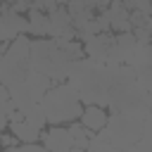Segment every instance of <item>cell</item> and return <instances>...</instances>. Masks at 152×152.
I'll list each match as a JSON object with an SVG mask.
<instances>
[{"mask_svg": "<svg viewBox=\"0 0 152 152\" xmlns=\"http://www.w3.org/2000/svg\"><path fill=\"white\" fill-rule=\"evenodd\" d=\"M38 102H40V107L45 112V121L50 126H55V124H69V121L78 119L81 109H83L78 90H76V86L69 78L66 81H55Z\"/></svg>", "mask_w": 152, "mask_h": 152, "instance_id": "cell-1", "label": "cell"}, {"mask_svg": "<svg viewBox=\"0 0 152 152\" xmlns=\"http://www.w3.org/2000/svg\"><path fill=\"white\" fill-rule=\"evenodd\" d=\"M28 62H31V69L50 76L52 81H66L71 62L76 59H71L52 38L50 40L36 38L31 40V48H28Z\"/></svg>", "mask_w": 152, "mask_h": 152, "instance_id": "cell-2", "label": "cell"}, {"mask_svg": "<svg viewBox=\"0 0 152 152\" xmlns=\"http://www.w3.org/2000/svg\"><path fill=\"white\" fill-rule=\"evenodd\" d=\"M28 48H31V38L26 33H19L10 40L7 50L0 55V83L5 88L14 86L28 76V71H31Z\"/></svg>", "mask_w": 152, "mask_h": 152, "instance_id": "cell-3", "label": "cell"}, {"mask_svg": "<svg viewBox=\"0 0 152 152\" xmlns=\"http://www.w3.org/2000/svg\"><path fill=\"white\" fill-rule=\"evenodd\" d=\"M112 43H114V33L112 31H97L88 40H83V55L90 57L93 62H107Z\"/></svg>", "mask_w": 152, "mask_h": 152, "instance_id": "cell-4", "label": "cell"}, {"mask_svg": "<svg viewBox=\"0 0 152 152\" xmlns=\"http://www.w3.org/2000/svg\"><path fill=\"white\" fill-rule=\"evenodd\" d=\"M48 36L50 38H76V31L71 26V17L64 5L48 12Z\"/></svg>", "mask_w": 152, "mask_h": 152, "instance_id": "cell-5", "label": "cell"}, {"mask_svg": "<svg viewBox=\"0 0 152 152\" xmlns=\"http://www.w3.org/2000/svg\"><path fill=\"white\" fill-rule=\"evenodd\" d=\"M40 140H43V147L45 150H55V152H66V150H74V140H71V133L69 128H64L62 124H55L50 131H40Z\"/></svg>", "mask_w": 152, "mask_h": 152, "instance_id": "cell-6", "label": "cell"}, {"mask_svg": "<svg viewBox=\"0 0 152 152\" xmlns=\"http://www.w3.org/2000/svg\"><path fill=\"white\" fill-rule=\"evenodd\" d=\"M107 19H109V28L114 33H124V31H131V21H128V10L124 7L121 0H109L107 5Z\"/></svg>", "mask_w": 152, "mask_h": 152, "instance_id": "cell-7", "label": "cell"}, {"mask_svg": "<svg viewBox=\"0 0 152 152\" xmlns=\"http://www.w3.org/2000/svg\"><path fill=\"white\" fill-rule=\"evenodd\" d=\"M107 112H104V107H100V104H83V109H81V116H78V121L88 128V131H100V128H104V124H107Z\"/></svg>", "mask_w": 152, "mask_h": 152, "instance_id": "cell-8", "label": "cell"}, {"mask_svg": "<svg viewBox=\"0 0 152 152\" xmlns=\"http://www.w3.org/2000/svg\"><path fill=\"white\" fill-rule=\"evenodd\" d=\"M26 24H28V31H26V33H31V36H36V38H45V36H48V14H45V12L28 7V12H26Z\"/></svg>", "mask_w": 152, "mask_h": 152, "instance_id": "cell-9", "label": "cell"}, {"mask_svg": "<svg viewBox=\"0 0 152 152\" xmlns=\"http://www.w3.org/2000/svg\"><path fill=\"white\" fill-rule=\"evenodd\" d=\"M10 126V131H12V135H17V140L19 142H31V140H38L40 138V131L36 128V126H31L28 121H12V124H7Z\"/></svg>", "mask_w": 152, "mask_h": 152, "instance_id": "cell-10", "label": "cell"}, {"mask_svg": "<svg viewBox=\"0 0 152 152\" xmlns=\"http://www.w3.org/2000/svg\"><path fill=\"white\" fill-rule=\"evenodd\" d=\"M69 133L74 140V150H88V138L93 135V131H88L81 121H69Z\"/></svg>", "mask_w": 152, "mask_h": 152, "instance_id": "cell-11", "label": "cell"}, {"mask_svg": "<svg viewBox=\"0 0 152 152\" xmlns=\"http://www.w3.org/2000/svg\"><path fill=\"white\" fill-rule=\"evenodd\" d=\"M24 121H28L31 126H36L38 131H43V128L48 126V121H45V112H43L40 102H36V104H31L28 109H24Z\"/></svg>", "mask_w": 152, "mask_h": 152, "instance_id": "cell-12", "label": "cell"}, {"mask_svg": "<svg viewBox=\"0 0 152 152\" xmlns=\"http://www.w3.org/2000/svg\"><path fill=\"white\" fill-rule=\"evenodd\" d=\"M59 5H64V0H31V7L33 10H40V12H52V10H57Z\"/></svg>", "mask_w": 152, "mask_h": 152, "instance_id": "cell-13", "label": "cell"}, {"mask_svg": "<svg viewBox=\"0 0 152 152\" xmlns=\"http://www.w3.org/2000/svg\"><path fill=\"white\" fill-rule=\"evenodd\" d=\"M83 5L90 7V10H95V12H102V10H107L109 0H83Z\"/></svg>", "mask_w": 152, "mask_h": 152, "instance_id": "cell-14", "label": "cell"}, {"mask_svg": "<svg viewBox=\"0 0 152 152\" xmlns=\"http://www.w3.org/2000/svg\"><path fill=\"white\" fill-rule=\"evenodd\" d=\"M17 145H19L17 135H0V147L10 150V147H17Z\"/></svg>", "mask_w": 152, "mask_h": 152, "instance_id": "cell-15", "label": "cell"}, {"mask_svg": "<svg viewBox=\"0 0 152 152\" xmlns=\"http://www.w3.org/2000/svg\"><path fill=\"white\" fill-rule=\"evenodd\" d=\"M5 97H7V88L0 83V100H5Z\"/></svg>", "mask_w": 152, "mask_h": 152, "instance_id": "cell-16", "label": "cell"}, {"mask_svg": "<svg viewBox=\"0 0 152 152\" xmlns=\"http://www.w3.org/2000/svg\"><path fill=\"white\" fill-rule=\"evenodd\" d=\"M0 2H2V5H10V2H12V0H0Z\"/></svg>", "mask_w": 152, "mask_h": 152, "instance_id": "cell-17", "label": "cell"}]
</instances>
